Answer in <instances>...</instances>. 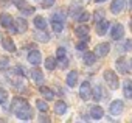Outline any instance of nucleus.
I'll return each instance as SVG.
<instances>
[{
    "label": "nucleus",
    "instance_id": "a211bd4d",
    "mask_svg": "<svg viewBox=\"0 0 132 123\" xmlns=\"http://www.w3.org/2000/svg\"><path fill=\"white\" fill-rule=\"evenodd\" d=\"M115 64H117V70H118L120 73L124 75V73L129 72V67H127V63H126V59H124V58H118Z\"/></svg>",
    "mask_w": 132,
    "mask_h": 123
},
{
    "label": "nucleus",
    "instance_id": "58836bf2",
    "mask_svg": "<svg viewBox=\"0 0 132 123\" xmlns=\"http://www.w3.org/2000/svg\"><path fill=\"white\" fill-rule=\"evenodd\" d=\"M103 17H104V13H103V11H96V13H95V20H96V22L103 20Z\"/></svg>",
    "mask_w": 132,
    "mask_h": 123
},
{
    "label": "nucleus",
    "instance_id": "f03ea898",
    "mask_svg": "<svg viewBox=\"0 0 132 123\" xmlns=\"http://www.w3.org/2000/svg\"><path fill=\"white\" fill-rule=\"evenodd\" d=\"M28 106H30V104H28V101H27L25 98H22V97H14L13 101H11V112L17 114V112L23 111V109L28 107Z\"/></svg>",
    "mask_w": 132,
    "mask_h": 123
},
{
    "label": "nucleus",
    "instance_id": "b1692460",
    "mask_svg": "<svg viewBox=\"0 0 132 123\" xmlns=\"http://www.w3.org/2000/svg\"><path fill=\"white\" fill-rule=\"evenodd\" d=\"M123 94L126 98H132V81L126 80L124 84H123Z\"/></svg>",
    "mask_w": 132,
    "mask_h": 123
},
{
    "label": "nucleus",
    "instance_id": "0eeeda50",
    "mask_svg": "<svg viewBox=\"0 0 132 123\" xmlns=\"http://www.w3.org/2000/svg\"><path fill=\"white\" fill-rule=\"evenodd\" d=\"M124 36V28H123V25L121 24H115L113 27H112V30H110V37H112V41H118V39H121Z\"/></svg>",
    "mask_w": 132,
    "mask_h": 123
},
{
    "label": "nucleus",
    "instance_id": "7ed1b4c3",
    "mask_svg": "<svg viewBox=\"0 0 132 123\" xmlns=\"http://www.w3.org/2000/svg\"><path fill=\"white\" fill-rule=\"evenodd\" d=\"M79 97H81V100H84V101H87V100L92 97V86H90L89 81H82V83H81Z\"/></svg>",
    "mask_w": 132,
    "mask_h": 123
},
{
    "label": "nucleus",
    "instance_id": "4c0bfd02",
    "mask_svg": "<svg viewBox=\"0 0 132 123\" xmlns=\"http://www.w3.org/2000/svg\"><path fill=\"white\" fill-rule=\"evenodd\" d=\"M54 5V0H42V8H51Z\"/></svg>",
    "mask_w": 132,
    "mask_h": 123
},
{
    "label": "nucleus",
    "instance_id": "e433bc0d",
    "mask_svg": "<svg viewBox=\"0 0 132 123\" xmlns=\"http://www.w3.org/2000/svg\"><path fill=\"white\" fill-rule=\"evenodd\" d=\"M13 3H14V6H17L19 10H20V8H23V6L27 5L25 0H13Z\"/></svg>",
    "mask_w": 132,
    "mask_h": 123
},
{
    "label": "nucleus",
    "instance_id": "2f4dec72",
    "mask_svg": "<svg viewBox=\"0 0 132 123\" xmlns=\"http://www.w3.org/2000/svg\"><path fill=\"white\" fill-rule=\"evenodd\" d=\"M89 41H90L89 37H84L81 42H78V44H76V48H78V50H81V51L87 50V44H89Z\"/></svg>",
    "mask_w": 132,
    "mask_h": 123
},
{
    "label": "nucleus",
    "instance_id": "c9c22d12",
    "mask_svg": "<svg viewBox=\"0 0 132 123\" xmlns=\"http://www.w3.org/2000/svg\"><path fill=\"white\" fill-rule=\"evenodd\" d=\"M51 20H57V22H64V13H61V11H57V13H54V14H53V17H51Z\"/></svg>",
    "mask_w": 132,
    "mask_h": 123
},
{
    "label": "nucleus",
    "instance_id": "1a4fd4ad",
    "mask_svg": "<svg viewBox=\"0 0 132 123\" xmlns=\"http://www.w3.org/2000/svg\"><path fill=\"white\" fill-rule=\"evenodd\" d=\"M30 75H31V78H33V81L36 83V84H39V86H42V83H44V73H42V70L39 69V67H34L31 72H30Z\"/></svg>",
    "mask_w": 132,
    "mask_h": 123
},
{
    "label": "nucleus",
    "instance_id": "412c9836",
    "mask_svg": "<svg viewBox=\"0 0 132 123\" xmlns=\"http://www.w3.org/2000/svg\"><path fill=\"white\" fill-rule=\"evenodd\" d=\"M39 92H40V95L45 98V100H48V101H51L53 98H54V92L51 90V89H48V87H45V86H40V89H39Z\"/></svg>",
    "mask_w": 132,
    "mask_h": 123
},
{
    "label": "nucleus",
    "instance_id": "f8f14e48",
    "mask_svg": "<svg viewBox=\"0 0 132 123\" xmlns=\"http://www.w3.org/2000/svg\"><path fill=\"white\" fill-rule=\"evenodd\" d=\"M109 28H110V24H109L107 20H104V19H103L101 22H98V24H96V34H98V36H104V34L107 33V30H109Z\"/></svg>",
    "mask_w": 132,
    "mask_h": 123
},
{
    "label": "nucleus",
    "instance_id": "a878e982",
    "mask_svg": "<svg viewBox=\"0 0 132 123\" xmlns=\"http://www.w3.org/2000/svg\"><path fill=\"white\" fill-rule=\"evenodd\" d=\"M44 64H45V69L50 70V72H53V70L56 69V66H57V64H56V59H54V58H50V56L45 59V63H44Z\"/></svg>",
    "mask_w": 132,
    "mask_h": 123
},
{
    "label": "nucleus",
    "instance_id": "c03bdc74",
    "mask_svg": "<svg viewBox=\"0 0 132 123\" xmlns=\"http://www.w3.org/2000/svg\"><path fill=\"white\" fill-rule=\"evenodd\" d=\"M129 27H130V30H132V19L129 20Z\"/></svg>",
    "mask_w": 132,
    "mask_h": 123
},
{
    "label": "nucleus",
    "instance_id": "6e6552de",
    "mask_svg": "<svg viewBox=\"0 0 132 123\" xmlns=\"http://www.w3.org/2000/svg\"><path fill=\"white\" fill-rule=\"evenodd\" d=\"M126 6V0H112L110 3V11L112 14H120Z\"/></svg>",
    "mask_w": 132,
    "mask_h": 123
},
{
    "label": "nucleus",
    "instance_id": "5701e85b",
    "mask_svg": "<svg viewBox=\"0 0 132 123\" xmlns=\"http://www.w3.org/2000/svg\"><path fill=\"white\" fill-rule=\"evenodd\" d=\"M34 36H36V39H37L39 42H44V44L50 41V34H48V33H45V30H37Z\"/></svg>",
    "mask_w": 132,
    "mask_h": 123
},
{
    "label": "nucleus",
    "instance_id": "f704fd0d",
    "mask_svg": "<svg viewBox=\"0 0 132 123\" xmlns=\"http://www.w3.org/2000/svg\"><path fill=\"white\" fill-rule=\"evenodd\" d=\"M20 11H22V14H23V16H31V14H34V11H36V10H34L33 6H27V5H25L23 8H20Z\"/></svg>",
    "mask_w": 132,
    "mask_h": 123
},
{
    "label": "nucleus",
    "instance_id": "dca6fc26",
    "mask_svg": "<svg viewBox=\"0 0 132 123\" xmlns=\"http://www.w3.org/2000/svg\"><path fill=\"white\" fill-rule=\"evenodd\" d=\"M75 36H78L79 39H84V37H89V27L87 25H79L75 28Z\"/></svg>",
    "mask_w": 132,
    "mask_h": 123
},
{
    "label": "nucleus",
    "instance_id": "423d86ee",
    "mask_svg": "<svg viewBox=\"0 0 132 123\" xmlns=\"http://www.w3.org/2000/svg\"><path fill=\"white\" fill-rule=\"evenodd\" d=\"M27 59H28V63H30V64H33V66H39V64L42 63V53H40L39 50H31V51L28 53Z\"/></svg>",
    "mask_w": 132,
    "mask_h": 123
},
{
    "label": "nucleus",
    "instance_id": "20e7f679",
    "mask_svg": "<svg viewBox=\"0 0 132 123\" xmlns=\"http://www.w3.org/2000/svg\"><path fill=\"white\" fill-rule=\"evenodd\" d=\"M123 109H124V103H123L121 100H113V101L110 103V106H109V111H110V115H115V117H118V115H121V112H123Z\"/></svg>",
    "mask_w": 132,
    "mask_h": 123
},
{
    "label": "nucleus",
    "instance_id": "79ce46f5",
    "mask_svg": "<svg viewBox=\"0 0 132 123\" xmlns=\"http://www.w3.org/2000/svg\"><path fill=\"white\" fill-rule=\"evenodd\" d=\"M39 121H50V117H39Z\"/></svg>",
    "mask_w": 132,
    "mask_h": 123
},
{
    "label": "nucleus",
    "instance_id": "ea45409f",
    "mask_svg": "<svg viewBox=\"0 0 132 123\" xmlns=\"http://www.w3.org/2000/svg\"><path fill=\"white\" fill-rule=\"evenodd\" d=\"M67 66H69V59H67V58L62 59V61H59V67H61V69H65Z\"/></svg>",
    "mask_w": 132,
    "mask_h": 123
},
{
    "label": "nucleus",
    "instance_id": "9b49d317",
    "mask_svg": "<svg viewBox=\"0 0 132 123\" xmlns=\"http://www.w3.org/2000/svg\"><path fill=\"white\" fill-rule=\"evenodd\" d=\"M0 25H2L3 28H10L11 25H14V20H13V16L6 14V13H2L0 14Z\"/></svg>",
    "mask_w": 132,
    "mask_h": 123
},
{
    "label": "nucleus",
    "instance_id": "f257e3e1",
    "mask_svg": "<svg viewBox=\"0 0 132 123\" xmlns=\"http://www.w3.org/2000/svg\"><path fill=\"white\" fill-rule=\"evenodd\" d=\"M103 78H104V81L107 83V86H109L112 90H117V89H118V86H120V81H118V76H117V73H115L113 70H110V69L104 70V73H103Z\"/></svg>",
    "mask_w": 132,
    "mask_h": 123
},
{
    "label": "nucleus",
    "instance_id": "cd10ccee",
    "mask_svg": "<svg viewBox=\"0 0 132 123\" xmlns=\"http://www.w3.org/2000/svg\"><path fill=\"white\" fill-rule=\"evenodd\" d=\"M6 103H8V90L0 87V104L6 107Z\"/></svg>",
    "mask_w": 132,
    "mask_h": 123
},
{
    "label": "nucleus",
    "instance_id": "6ab92c4d",
    "mask_svg": "<svg viewBox=\"0 0 132 123\" xmlns=\"http://www.w3.org/2000/svg\"><path fill=\"white\" fill-rule=\"evenodd\" d=\"M2 45H3V48H5L6 51H11V53L16 51V44L13 42L11 37H3V39H2Z\"/></svg>",
    "mask_w": 132,
    "mask_h": 123
},
{
    "label": "nucleus",
    "instance_id": "39448f33",
    "mask_svg": "<svg viewBox=\"0 0 132 123\" xmlns=\"http://www.w3.org/2000/svg\"><path fill=\"white\" fill-rule=\"evenodd\" d=\"M110 51V44L109 42H101V44H98L96 47H95V50H93V53L96 55V58L100 56V58H104V56H107V53Z\"/></svg>",
    "mask_w": 132,
    "mask_h": 123
},
{
    "label": "nucleus",
    "instance_id": "393cba45",
    "mask_svg": "<svg viewBox=\"0 0 132 123\" xmlns=\"http://www.w3.org/2000/svg\"><path fill=\"white\" fill-rule=\"evenodd\" d=\"M76 20H78L79 24H86V22H89V20H90V13H89V11H86V10H82V11L78 14Z\"/></svg>",
    "mask_w": 132,
    "mask_h": 123
},
{
    "label": "nucleus",
    "instance_id": "4468645a",
    "mask_svg": "<svg viewBox=\"0 0 132 123\" xmlns=\"http://www.w3.org/2000/svg\"><path fill=\"white\" fill-rule=\"evenodd\" d=\"M82 59H84V63H86L87 66H93V64L96 63V55H95L93 51H87V50H84Z\"/></svg>",
    "mask_w": 132,
    "mask_h": 123
},
{
    "label": "nucleus",
    "instance_id": "37998d69",
    "mask_svg": "<svg viewBox=\"0 0 132 123\" xmlns=\"http://www.w3.org/2000/svg\"><path fill=\"white\" fill-rule=\"evenodd\" d=\"M129 8H130V11H132V0H129Z\"/></svg>",
    "mask_w": 132,
    "mask_h": 123
},
{
    "label": "nucleus",
    "instance_id": "7c9ffc66",
    "mask_svg": "<svg viewBox=\"0 0 132 123\" xmlns=\"http://www.w3.org/2000/svg\"><path fill=\"white\" fill-rule=\"evenodd\" d=\"M8 67H10V58L2 56L0 58V70H6Z\"/></svg>",
    "mask_w": 132,
    "mask_h": 123
},
{
    "label": "nucleus",
    "instance_id": "ddd939ff",
    "mask_svg": "<svg viewBox=\"0 0 132 123\" xmlns=\"http://www.w3.org/2000/svg\"><path fill=\"white\" fill-rule=\"evenodd\" d=\"M67 103L65 101H62V100H59V101H56L54 103V114L56 115H64L65 112H67Z\"/></svg>",
    "mask_w": 132,
    "mask_h": 123
},
{
    "label": "nucleus",
    "instance_id": "473e14b6",
    "mask_svg": "<svg viewBox=\"0 0 132 123\" xmlns=\"http://www.w3.org/2000/svg\"><path fill=\"white\" fill-rule=\"evenodd\" d=\"M56 58H57L59 61H62V59H65V58H67V51H65V48L59 47V48L56 50Z\"/></svg>",
    "mask_w": 132,
    "mask_h": 123
},
{
    "label": "nucleus",
    "instance_id": "9d476101",
    "mask_svg": "<svg viewBox=\"0 0 132 123\" xmlns=\"http://www.w3.org/2000/svg\"><path fill=\"white\" fill-rule=\"evenodd\" d=\"M90 117L93 118V120H100V118H103L104 117V109L101 107V106H98V104H95V106H92L90 107Z\"/></svg>",
    "mask_w": 132,
    "mask_h": 123
},
{
    "label": "nucleus",
    "instance_id": "aec40b11",
    "mask_svg": "<svg viewBox=\"0 0 132 123\" xmlns=\"http://www.w3.org/2000/svg\"><path fill=\"white\" fill-rule=\"evenodd\" d=\"M14 24H16V28H17L19 33H25V31L28 30V24H27V20H25L23 17H17Z\"/></svg>",
    "mask_w": 132,
    "mask_h": 123
},
{
    "label": "nucleus",
    "instance_id": "a19ab883",
    "mask_svg": "<svg viewBox=\"0 0 132 123\" xmlns=\"http://www.w3.org/2000/svg\"><path fill=\"white\" fill-rule=\"evenodd\" d=\"M124 50H126V51L132 50V39H129V41L126 42V45H124Z\"/></svg>",
    "mask_w": 132,
    "mask_h": 123
},
{
    "label": "nucleus",
    "instance_id": "4be33fe9",
    "mask_svg": "<svg viewBox=\"0 0 132 123\" xmlns=\"http://www.w3.org/2000/svg\"><path fill=\"white\" fill-rule=\"evenodd\" d=\"M33 24H34V27H36L37 30H45V28H47V20H45L42 16H36L34 20H33Z\"/></svg>",
    "mask_w": 132,
    "mask_h": 123
},
{
    "label": "nucleus",
    "instance_id": "bb28decb",
    "mask_svg": "<svg viewBox=\"0 0 132 123\" xmlns=\"http://www.w3.org/2000/svg\"><path fill=\"white\" fill-rule=\"evenodd\" d=\"M51 28H53L54 33H62V31H64V22L51 20Z\"/></svg>",
    "mask_w": 132,
    "mask_h": 123
},
{
    "label": "nucleus",
    "instance_id": "2eb2a0df",
    "mask_svg": "<svg viewBox=\"0 0 132 123\" xmlns=\"http://www.w3.org/2000/svg\"><path fill=\"white\" fill-rule=\"evenodd\" d=\"M65 83H67V86H69V87H75V86L78 84V72H76V70H72V72H69V75H67V80H65Z\"/></svg>",
    "mask_w": 132,
    "mask_h": 123
},
{
    "label": "nucleus",
    "instance_id": "a18cd8bd",
    "mask_svg": "<svg viewBox=\"0 0 132 123\" xmlns=\"http://www.w3.org/2000/svg\"><path fill=\"white\" fill-rule=\"evenodd\" d=\"M100 2H104V0H95V3H100Z\"/></svg>",
    "mask_w": 132,
    "mask_h": 123
},
{
    "label": "nucleus",
    "instance_id": "c85d7f7f",
    "mask_svg": "<svg viewBox=\"0 0 132 123\" xmlns=\"http://www.w3.org/2000/svg\"><path fill=\"white\" fill-rule=\"evenodd\" d=\"M36 107L40 112H47L48 111V104L45 103V100H36Z\"/></svg>",
    "mask_w": 132,
    "mask_h": 123
},
{
    "label": "nucleus",
    "instance_id": "c756f323",
    "mask_svg": "<svg viewBox=\"0 0 132 123\" xmlns=\"http://www.w3.org/2000/svg\"><path fill=\"white\" fill-rule=\"evenodd\" d=\"M92 97H93L95 101H100V100L103 98V92H101V87H100V86H96V87L92 90Z\"/></svg>",
    "mask_w": 132,
    "mask_h": 123
},
{
    "label": "nucleus",
    "instance_id": "f3484780",
    "mask_svg": "<svg viewBox=\"0 0 132 123\" xmlns=\"http://www.w3.org/2000/svg\"><path fill=\"white\" fill-rule=\"evenodd\" d=\"M16 115H17V118H19V120H25V121H28V120H31V118H33V111H31V107L28 106V107H25L23 111L17 112Z\"/></svg>",
    "mask_w": 132,
    "mask_h": 123
},
{
    "label": "nucleus",
    "instance_id": "72a5a7b5",
    "mask_svg": "<svg viewBox=\"0 0 132 123\" xmlns=\"http://www.w3.org/2000/svg\"><path fill=\"white\" fill-rule=\"evenodd\" d=\"M81 11H82V8H81V6H72V8H70V11H69V14H70L72 17H75V19H76V17H78V14H79Z\"/></svg>",
    "mask_w": 132,
    "mask_h": 123
}]
</instances>
